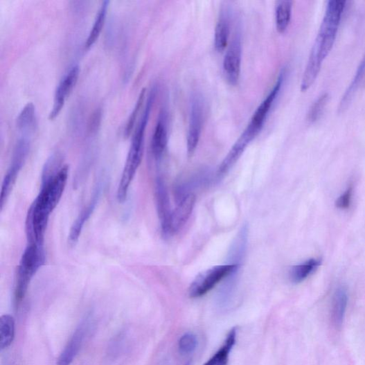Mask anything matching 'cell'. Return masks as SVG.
<instances>
[{
    "label": "cell",
    "instance_id": "30bf717a",
    "mask_svg": "<svg viewBox=\"0 0 365 365\" xmlns=\"http://www.w3.org/2000/svg\"><path fill=\"white\" fill-rule=\"evenodd\" d=\"M94 326L93 318L87 316L73 333L57 360V365H71L79 354Z\"/></svg>",
    "mask_w": 365,
    "mask_h": 365
},
{
    "label": "cell",
    "instance_id": "52a82bcc",
    "mask_svg": "<svg viewBox=\"0 0 365 365\" xmlns=\"http://www.w3.org/2000/svg\"><path fill=\"white\" fill-rule=\"evenodd\" d=\"M28 136H21L17 141L13 153L11 164L4 177L1 196H0V208L3 210L4 206L8 202L10 195L15 185L18 176L21 172L24 163L28 156L30 141Z\"/></svg>",
    "mask_w": 365,
    "mask_h": 365
},
{
    "label": "cell",
    "instance_id": "8992f818",
    "mask_svg": "<svg viewBox=\"0 0 365 365\" xmlns=\"http://www.w3.org/2000/svg\"><path fill=\"white\" fill-rule=\"evenodd\" d=\"M238 267V264L217 265L202 272L191 283L190 297L197 299L205 296L219 283L235 274Z\"/></svg>",
    "mask_w": 365,
    "mask_h": 365
},
{
    "label": "cell",
    "instance_id": "ac0fdd59",
    "mask_svg": "<svg viewBox=\"0 0 365 365\" xmlns=\"http://www.w3.org/2000/svg\"><path fill=\"white\" fill-rule=\"evenodd\" d=\"M365 76V55L361 61L353 79L352 80L349 87L346 90L345 94L340 100L338 112L339 114L344 113L350 106L353 101L355 95L357 93L361 83L362 82Z\"/></svg>",
    "mask_w": 365,
    "mask_h": 365
},
{
    "label": "cell",
    "instance_id": "d4e9b609",
    "mask_svg": "<svg viewBox=\"0 0 365 365\" xmlns=\"http://www.w3.org/2000/svg\"><path fill=\"white\" fill-rule=\"evenodd\" d=\"M329 100V95L324 93L312 105L308 114V121L310 124L315 123L323 116Z\"/></svg>",
    "mask_w": 365,
    "mask_h": 365
},
{
    "label": "cell",
    "instance_id": "83f0119b",
    "mask_svg": "<svg viewBox=\"0 0 365 365\" xmlns=\"http://www.w3.org/2000/svg\"><path fill=\"white\" fill-rule=\"evenodd\" d=\"M353 195V186L350 185L346 191L336 201V206L339 209H348L351 205Z\"/></svg>",
    "mask_w": 365,
    "mask_h": 365
},
{
    "label": "cell",
    "instance_id": "8fae6325",
    "mask_svg": "<svg viewBox=\"0 0 365 365\" xmlns=\"http://www.w3.org/2000/svg\"><path fill=\"white\" fill-rule=\"evenodd\" d=\"M104 183L101 180L96 184L93 191L92 197L89 203L82 209L76 220L73 223L68 235L70 244L74 245L78 241L85 224L94 212L97 204H99L103 191Z\"/></svg>",
    "mask_w": 365,
    "mask_h": 365
},
{
    "label": "cell",
    "instance_id": "5b68a950",
    "mask_svg": "<svg viewBox=\"0 0 365 365\" xmlns=\"http://www.w3.org/2000/svg\"><path fill=\"white\" fill-rule=\"evenodd\" d=\"M285 72L283 71L280 75L273 89L266 96V98L254 112L249 124L241 134L240 138L249 145L260 133L265 123V121L280 93L285 80Z\"/></svg>",
    "mask_w": 365,
    "mask_h": 365
},
{
    "label": "cell",
    "instance_id": "7402d4cb",
    "mask_svg": "<svg viewBox=\"0 0 365 365\" xmlns=\"http://www.w3.org/2000/svg\"><path fill=\"white\" fill-rule=\"evenodd\" d=\"M109 5V1L103 2L98 13H97L93 27L85 43L86 48H90L98 40L105 24Z\"/></svg>",
    "mask_w": 365,
    "mask_h": 365
},
{
    "label": "cell",
    "instance_id": "2e32d148",
    "mask_svg": "<svg viewBox=\"0 0 365 365\" xmlns=\"http://www.w3.org/2000/svg\"><path fill=\"white\" fill-rule=\"evenodd\" d=\"M168 126L166 112L161 113L156 125L152 140V154L157 161H159L167 148Z\"/></svg>",
    "mask_w": 365,
    "mask_h": 365
},
{
    "label": "cell",
    "instance_id": "9c48e42d",
    "mask_svg": "<svg viewBox=\"0 0 365 365\" xmlns=\"http://www.w3.org/2000/svg\"><path fill=\"white\" fill-rule=\"evenodd\" d=\"M242 62V41L239 28H236L224 59L223 71L230 85L238 84Z\"/></svg>",
    "mask_w": 365,
    "mask_h": 365
},
{
    "label": "cell",
    "instance_id": "4fadbf2b",
    "mask_svg": "<svg viewBox=\"0 0 365 365\" xmlns=\"http://www.w3.org/2000/svg\"><path fill=\"white\" fill-rule=\"evenodd\" d=\"M155 198L162 234L165 237L170 236V221L173 211L170 204L166 186L161 177L156 179Z\"/></svg>",
    "mask_w": 365,
    "mask_h": 365
},
{
    "label": "cell",
    "instance_id": "e0dca14e",
    "mask_svg": "<svg viewBox=\"0 0 365 365\" xmlns=\"http://www.w3.org/2000/svg\"><path fill=\"white\" fill-rule=\"evenodd\" d=\"M348 295L344 286H339L335 292L331 308V321L335 328H341L347 310Z\"/></svg>",
    "mask_w": 365,
    "mask_h": 365
},
{
    "label": "cell",
    "instance_id": "f1b7e54d",
    "mask_svg": "<svg viewBox=\"0 0 365 365\" xmlns=\"http://www.w3.org/2000/svg\"><path fill=\"white\" fill-rule=\"evenodd\" d=\"M186 365H188V364H186Z\"/></svg>",
    "mask_w": 365,
    "mask_h": 365
},
{
    "label": "cell",
    "instance_id": "44dd1931",
    "mask_svg": "<svg viewBox=\"0 0 365 365\" xmlns=\"http://www.w3.org/2000/svg\"><path fill=\"white\" fill-rule=\"evenodd\" d=\"M237 330L233 328L225 340L223 346L204 365H228L229 356L236 342Z\"/></svg>",
    "mask_w": 365,
    "mask_h": 365
},
{
    "label": "cell",
    "instance_id": "6da1fadb",
    "mask_svg": "<svg viewBox=\"0 0 365 365\" xmlns=\"http://www.w3.org/2000/svg\"><path fill=\"white\" fill-rule=\"evenodd\" d=\"M68 177L67 165L62 166L51 176L42 177L41 190L27 215L26 227L28 241L44 245L48 220L62 197Z\"/></svg>",
    "mask_w": 365,
    "mask_h": 365
},
{
    "label": "cell",
    "instance_id": "484cf974",
    "mask_svg": "<svg viewBox=\"0 0 365 365\" xmlns=\"http://www.w3.org/2000/svg\"><path fill=\"white\" fill-rule=\"evenodd\" d=\"M198 341L196 335L188 332L179 340V350L181 355H190L196 350Z\"/></svg>",
    "mask_w": 365,
    "mask_h": 365
},
{
    "label": "cell",
    "instance_id": "ffe728a7",
    "mask_svg": "<svg viewBox=\"0 0 365 365\" xmlns=\"http://www.w3.org/2000/svg\"><path fill=\"white\" fill-rule=\"evenodd\" d=\"M37 127V116L35 107L33 103H28L23 108L17 118V127L23 136H27L28 134L35 130Z\"/></svg>",
    "mask_w": 365,
    "mask_h": 365
},
{
    "label": "cell",
    "instance_id": "3957f363",
    "mask_svg": "<svg viewBox=\"0 0 365 365\" xmlns=\"http://www.w3.org/2000/svg\"><path fill=\"white\" fill-rule=\"evenodd\" d=\"M154 98L153 95L150 96L147 106H145L140 123L132 138L131 147L116 193V198L120 204H124L127 201L131 184L143 159L145 129L148 125Z\"/></svg>",
    "mask_w": 365,
    "mask_h": 365
},
{
    "label": "cell",
    "instance_id": "9a60e30c",
    "mask_svg": "<svg viewBox=\"0 0 365 365\" xmlns=\"http://www.w3.org/2000/svg\"><path fill=\"white\" fill-rule=\"evenodd\" d=\"M231 34V14L228 8L222 10L219 16L214 33L215 50L223 53L229 44Z\"/></svg>",
    "mask_w": 365,
    "mask_h": 365
},
{
    "label": "cell",
    "instance_id": "cb8c5ba5",
    "mask_svg": "<svg viewBox=\"0 0 365 365\" xmlns=\"http://www.w3.org/2000/svg\"><path fill=\"white\" fill-rule=\"evenodd\" d=\"M293 4L292 1H278L276 3V27L280 34H283L289 26Z\"/></svg>",
    "mask_w": 365,
    "mask_h": 365
},
{
    "label": "cell",
    "instance_id": "277c9868",
    "mask_svg": "<svg viewBox=\"0 0 365 365\" xmlns=\"http://www.w3.org/2000/svg\"><path fill=\"white\" fill-rule=\"evenodd\" d=\"M45 261L44 245L29 241L17 267L15 288L16 306H19L26 297L31 281L44 265Z\"/></svg>",
    "mask_w": 365,
    "mask_h": 365
},
{
    "label": "cell",
    "instance_id": "d6986e66",
    "mask_svg": "<svg viewBox=\"0 0 365 365\" xmlns=\"http://www.w3.org/2000/svg\"><path fill=\"white\" fill-rule=\"evenodd\" d=\"M321 259L310 258L292 267L290 272V278L296 284L305 281L321 266Z\"/></svg>",
    "mask_w": 365,
    "mask_h": 365
},
{
    "label": "cell",
    "instance_id": "603a6c76",
    "mask_svg": "<svg viewBox=\"0 0 365 365\" xmlns=\"http://www.w3.org/2000/svg\"><path fill=\"white\" fill-rule=\"evenodd\" d=\"M15 334V323L12 316L4 314L0 318V348H8L12 344Z\"/></svg>",
    "mask_w": 365,
    "mask_h": 365
},
{
    "label": "cell",
    "instance_id": "4316f807",
    "mask_svg": "<svg viewBox=\"0 0 365 365\" xmlns=\"http://www.w3.org/2000/svg\"><path fill=\"white\" fill-rule=\"evenodd\" d=\"M145 89H143L142 91H141V93L139 96V98L136 103V105L135 106V108L133 111V112L131 114V116L130 118H129V121H128V124L127 125V127H126V130H125V135L126 136H129L131 133V131L132 130L133 127H134V125L136 123V116L141 109V107L142 106V104L143 103V100H144V97H145Z\"/></svg>",
    "mask_w": 365,
    "mask_h": 365
},
{
    "label": "cell",
    "instance_id": "5bb4252c",
    "mask_svg": "<svg viewBox=\"0 0 365 365\" xmlns=\"http://www.w3.org/2000/svg\"><path fill=\"white\" fill-rule=\"evenodd\" d=\"M196 204V197L193 193L184 195L172 211L170 221V235L179 232L188 222Z\"/></svg>",
    "mask_w": 365,
    "mask_h": 365
},
{
    "label": "cell",
    "instance_id": "7c38bea8",
    "mask_svg": "<svg viewBox=\"0 0 365 365\" xmlns=\"http://www.w3.org/2000/svg\"><path fill=\"white\" fill-rule=\"evenodd\" d=\"M79 76V66H73L58 85L55 95L53 107L50 114L51 120L55 119L61 112L68 97L75 87Z\"/></svg>",
    "mask_w": 365,
    "mask_h": 365
},
{
    "label": "cell",
    "instance_id": "7a4b0ae2",
    "mask_svg": "<svg viewBox=\"0 0 365 365\" xmlns=\"http://www.w3.org/2000/svg\"><path fill=\"white\" fill-rule=\"evenodd\" d=\"M346 4V2L342 0H331L328 3L319 34L303 73L301 84L302 92L309 90L318 78L323 62L332 51Z\"/></svg>",
    "mask_w": 365,
    "mask_h": 365
},
{
    "label": "cell",
    "instance_id": "ba28073f",
    "mask_svg": "<svg viewBox=\"0 0 365 365\" xmlns=\"http://www.w3.org/2000/svg\"><path fill=\"white\" fill-rule=\"evenodd\" d=\"M204 121V105L202 97L197 94L192 97L188 130L187 151L189 157L196 151L201 138Z\"/></svg>",
    "mask_w": 365,
    "mask_h": 365
}]
</instances>
